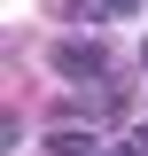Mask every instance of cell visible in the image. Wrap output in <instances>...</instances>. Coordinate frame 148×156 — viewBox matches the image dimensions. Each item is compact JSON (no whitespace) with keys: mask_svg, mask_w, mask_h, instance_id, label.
Returning <instances> with one entry per match:
<instances>
[{"mask_svg":"<svg viewBox=\"0 0 148 156\" xmlns=\"http://www.w3.org/2000/svg\"><path fill=\"white\" fill-rule=\"evenodd\" d=\"M109 156H148V148H140V140H117V148H109Z\"/></svg>","mask_w":148,"mask_h":156,"instance_id":"277c9868","label":"cell"},{"mask_svg":"<svg viewBox=\"0 0 148 156\" xmlns=\"http://www.w3.org/2000/svg\"><path fill=\"white\" fill-rule=\"evenodd\" d=\"M140 62H148V47H140Z\"/></svg>","mask_w":148,"mask_h":156,"instance_id":"52a82bcc","label":"cell"},{"mask_svg":"<svg viewBox=\"0 0 148 156\" xmlns=\"http://www.w3.org/2000/svg\"><path fill=\"white\" fill-rule=\"evenodd\" d=\"M132 140H140V148H148V125H140V133H132Z\"/></svg>","mask_w":148,"mask_h":156,"instance_id":"5b68a950","label":"cell"},{"mask_svg":"<svg viewBox=\"0 0 148 156\" xmlns=\"http://www.w3.org/2000/svg\"><path fill=\"white\" fill-rule=\"evenodd\" d=\"M47 62H55L62 78H78V86H86V78L109 70V47H101V39H55V55H47Z\"/></svg>","mask_w":148,"mask_h":156,"instance_id":"6da1fadb","label":"cell"},{"mask_svg":"<svg viewBox=\"0 0 148 156\" xmlns=\"http://www.w3.org/2000/svg\"><path fill=\"white\" fill-rule=\"evenodd\" d=\"M55 16H101V8H117V0H47Z\"/></svg>","mask_w":148,"mask_h":156,"instance_id":"3957f363","label":"cell"},{"mask_svg":"<svg viewBox=\"0 0 148 156\" xmlns=\"http://www.w3.org/2000/svg\"><path fill=\"white\" fill-rule=\"evenodd\" d=\"M47 148H55V156H109V148H93V133H70V125H62Z\"/></svg>","mask_w":148,"mask_h":156,"instance_id":"7a4b0ae2","label":"cell"},{"mask_svg":"<svg viewBox=\"0 0 148 156\" xmlns=\"http://www.w3.org/2000/svg\"><path fill=\"white\" fill-rule=\"evenodd\" d=\"M117 8H140V0H117Z\"/></svg>","mask_w":148,"mask_h":156,"instance_id":"8992f818","label":"cell"}]
</instances>
